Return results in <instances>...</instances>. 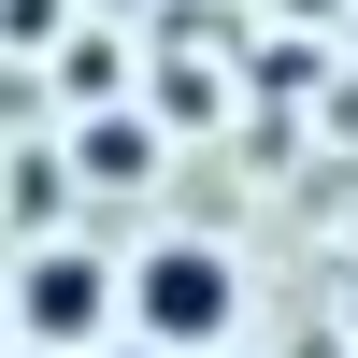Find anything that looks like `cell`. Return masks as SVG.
<instances>
[{"instance_id": "2", "label": "cell", "mask_w": 358, "mask_h": 358, "mask_svg": "<svg viewBox=\"0 0 358 358\" xmlns=\"http://www.w3.org/2000/svg\"><path fill=\"white\" fill-rule=\"evenodd\" d=\"M0 315H15V330L43 344V358H86V344L115 330V273H101L86 244H43L15 287H0Z\"/></svg>"}, {"instance_id": "4", "label": "cell", "mask_w": 358, "mask_h": 358, "mask_svg": "<svg viewBox=\"0 0 358 358\" xmlns=\"http://www.w3.org/2000/svg\"><path fill=\"white\" fill-rule=\"evenodd\" d=\"M86 358H172V344H143V330H101V344H86Z\"/></svg>"}, {"instance_id": "1", "label": "cell", "mask_w": 358, "mask_h": 358, "mask_svg": "<svg viewBox=\"0 0 358 358\" xmlns=\"http://www.w3.org/2000/svg\"><path fill=\"white\" fill-rule=\"evenodd\" d=\"M229 315H244V287H229V258L215 244H143L129 273H115V330H143V344H172V358H215L229 344Z\"/></svg>"}, {"instance_id": "3", "label": "cell", "mask_w": 358, "mask_h": 358, "mask_svg": "<svg viewBox=\"0 0 358 358\" xmlns=\"http://www.w3.org/2000/svg\"><path fill=\"white\" fill-rule=\"evenodd\" d=\"M86 172H115V187L143 172V129H129V115H101V129H86Z\"/></svg>"}, {"instance_id": "6", "label": "cell", "mask_w": 358, "mask_h": 358, "mask_svg": "<svg viewBox=\"0 0 358 358\" xmlns=\"http://www.w3.org/2000/svg\"><path fill=\"white\" fill-rule=\"evenodd\" d=\"M0 330H15V315H0Z\"/></svg>"}, {"instance_id": "5", "label": "cell", "mask_w": 358, "mask_h": 358, "mask_svg": "<svg viewBox=\"0 0 358 358\" xmlns=\"http://www.w3.org/2000/svg\"><path fill=\"white\" fill-rule=\"evenodd\" d=\"M287 15H344V0H287Z\"/></svg>"}]
</instances>
